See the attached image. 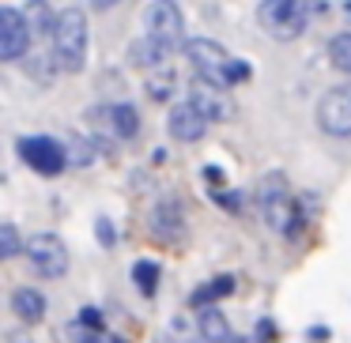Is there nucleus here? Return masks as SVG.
<instances>
[{
    "label": "nucleus",
    "instance_id": "9b49d317",
    "mask_svg": "<svg viewBox=\"0 0 351 343\" xmlns=\"http://www.w3.org/2000/svg\"><path fill=\"white\" fill-rule=\"evenodd\" d=\"M185 57H189V64L197 68L200 79H212L215 72L227 64V49L219 46V42H208V38H193L185 42Z\"/></svg>",
    "mask_w": 351,
    "mask_h": 343
},
{
    "label": "nucleus",
    "instance_id": "cd10ccee",
    "mask_svg": "<svg viewBox=\"0 0 351 343\" xmlns=\"http://www.w3.org/2000/svg\"><path fill=\"white\" fill-rule=\"evenodd\" d=\"M227 343H253V340H227Z\"/></svg>",
    "mask_w": 351,
    "mask_h": 343
},
{
    "label": "nucleus",
    "instance_id": "dca6fc26",
    "mask_svg": "<svg viewBox=\"0 0 351 343\" xmlns=\"http://www.w3.org/2000/svg\"><path fill=\"white\" fill-rule=\"evenodd\" d=\"M200 335H204L208 343H227L230 340L227 317H223L219 309H204V313H200Z\"/></svg>",
    "mask_w": 351,
    "mask_h": 343
},
{
    "label": "nucleus",
    "instance_id": "1a4fd4ad",
    "mask_svg": "<svg viewBox=\"0 0 351 343\" xmlns=\"http://www.w3.org/2000/svg\"><path fill=\"white\" fill-rule=\"evenodd\" d=\"M189 106L197 110L208 125H223V121L234 117V102L223 94V87L208 84V79H200V76L193 79V87H189Z\"/></svg>",
    "mask_w": 351,
    "mask_h": 343
},
{
    "label": "nucleus",
    "instance_id": "7ed1b4c3",
    "mask_svg": "<svg viewBox=\"0 0 351 343\" xmlns=\"http://www.w3.org/2000/svg\"><path fill=\"white\" fill-rule=\"evenodd\" d=\"M261 212H265V223L280 234H295L298 223H302V212H298L295 196L287 192V181L283 177H268L261 185Z\"/></svg>",
    "mask_w": 351,
    "mask_h": 343
},
{
    "label": "nucleus",
    "instance_id": "a211bd4d",
    "mask_svg": "<svg viewBox=\"0 0 351 343\" xmlns=\"http://www.w3.org/2000/svg\"><path fill=\"white\" fill-rule=\"evenodd\" d=\"M328 61H332V68H340L343 76H351V31L336 34V38L328 42Z\"/></svg>",
    "mask_w": 351,
    "mask_h": 343
},
{
    "label": "nucleus",
    "instance_id": "ddd939ff",
    "mask_svg": "<svg viewBox=\"0 0 351 343\" xmlns=\"http://www.w3.org/2000/svg\"><path fill=\"white\" fill-rule=\"evenodd\" d=\"M12 309H16L19 320L38 325V320H46V298L34 287H19V290H12Z\"/></svg>",
    "mask_w": 351,
    "mask_h": 343
},
{
    "label": "nucleus",
    "instance_id": "f8f14e48",
    "mask_svg": "<svg viewBox=\"0 0 351 343\" xmlns=\"http://www.w3.org/2000/svg\"><path fill=\"white\" fill-rule=\"evenodd\" d=\"M167 129H170V136L182 140V144H197V140L208 132V121L189 106V102H178V106L170 110V117H167Z\"/></svg>",
    "mask_w": 351,
    "mask_h": 343
},
{
    "label": "nucleus",
    "instance_id": "393cba45",
    "mask_svg": "<svg viewBox=\"0 0 351 343\" xmlns=\"http://www.w3.org/2000/svg\"><path fill=\"white\" fill-rule=\"evenodd\" d=\"M99 238H102V245H114V227H110V219H99Z\"/></svg>",
    "mask_w": 351,
    "mask_h": 343
},
{
    "label": "nucleus",
    "instance_id": "4468645a",
    "mask_svg": "<svg viewBox=\"0 0 351 343\" xmlns=\"http://www.w3.org/2000/svg\"><path fill=\"white\" fill-rule=\"evenodd\" d=\"M110 129H114V136L121 140H132L140 132V114L136 106H129V102H121V106H110Z\"/></svg>",
    "mask_w": 351,
    "mask_h": 343
},
{
    "label": "nucleus",
    "instance_id": "7c9ffc66",
    "mask_svg": "<svg viewBox=\"0 0 351 343\" xmlns=\"http://www.w3.org/2000/svg\"><path fill=\"white\" fill-rule=\"evenodd\" d=\"M348 12H351V0H348Z\"/></svg>",
    "mask_w": 351,
    "mask_h": 343
},
{
    "label": "nucleus",
    "instance_id": "aec40b11",
    "mask_svg": "<svg viewBox=\"0 0 351 343\" xmlns=\"http://www.w3.org/2000/svg\"><path fill=\"white\" fill-rule=\"evenodd\" d=\"M132 283L140 287V294H152L155 283H159V264H155V260H136V268H132Z\"/></svg>",
    "mask_w": 351,
    "mask_h": 343
},
{
    "label": "nucleus",
    "instance_id": "0eeeda50",
    "mask_svg": "<svg viewBox=\"0 0 351 343\" xmlns=\"http://www.w3.org/2000/svg\"><path fill=\"white\" fill-rule=\"evenodd\" d=\"M317 125L328 136H351V84L332 87L317 102Z\"/></svg>",
    "mask_w": 351,
    "mask_h": 343
},
{
    "label": "nucleus",
    "instance_id": "f3484780",
    "mask_svg": "<svg viewBox=\"0 0 351 343\" xmlns=\"http://www.w3.org/2000/svg\"><path fill=\"white\" fill-rule=\"evenodd\" d=\"M253 76V68L245 61H234V57H227V64H223L219 72H215L208 84H215V87H234V84H245V79Z\"/></svg>",
    "mask_w": 351,
    "mask_h": 343
},
{
    "label": "nucleus",
    "instance_id": "f257e3e1",
    "mask_svg": "<svg viewBox=\"0 0 351 343\" xmlns=\"http://www.w3.org/2000/svg\"><path fill=\"white\" fill-rule=\"evenodd\" d=\"M49 38H53V53H49L53 57V68L76 76V72L84 68V61H87V19H84V8L57 12Z\"/></svg>",
    "mask_w": 351,
    "mask_h": 343
},
{
    "label": "nucleus",
    "instance_id": "f03ea898",
    "mask_svg": "<svg viewBox=\"0 0 351 343\" xmlns=\"http://www.w3.org/2000/svg\"><path fill=\"white\" fill-rule=\"evenodd\" d=\"M313 8H317V0H261L257 8L261 31L280 42H291L310 27Z\"/></svg>",
    "mask_w": 351,
    "mask_h": 343
},
{
    "label": "nucleus",
    "instance_id": "423d86ee",
    "mask_svg": "<svg viewBox=\"0 0 351 343\" xmlns=\"http://www.w3.org/2000/svg\"><path fill=\"white\" fill-rule=\"evenodd\" d=\"M19 159L42 177H57V174H64V166H69L64 144H57L53 136H23L19 140Z\"/></svg>",
    "mask_w": 351,
    "mask_h": 343
},
{
    "label": "nucleus",
    "instance_id": "bb28decb",
    "mask_svg": "<svg viewBox=\"0 0 351 343\" xmlns=\"http://www.w3.org/2000/svg\"><path fill=\"white\" fill-rule=\"evenodd\" d=\"M114 4H121V0H91V8H99V12H110Z\"/></svg>",
    "mask_w": 351,
    "mask_h": 343
},
{
    "label": "nucleus",
    "instance_id": "412c9836",
    "mask_svg": "<svg viewBox=\"0 0 351 343\" xmlns=\"http://www.w3.org/2000/svg\"><path fill=\"white\" fill-rule=\"evenodd\" d=\"M19 253H23V238H19V230L12 223H4L0 227V260H12Z\"/></svg>",
    "mask_w": 351,
    "mask_h": 343
},
{
    "label": "nucleus",
    "instance_id": "2eb2a0df",
    "mask_svg": "<svg viewBox=\"0 0 351 343\" xmlns=\"http://www.w3.org/2000/svg\"><path fill=\"white\" fill-rule=\"evenodd\" d=\"M167 57H170V49H162L155 38H144V42H136V46H132L129 61L136 64V68H152L155 72L162 61H167Z\"/></svg>",
    "mask_w": 351,
    "mask_h": 343
},
{
    "label": "nucleus",
    "instance_id": "20e7f679",
    "mask_svg": "<svg viewBox=\"0 0 351 343\" xmlns=\"http://www.w3.org/2000/svg\"><path fill=\"white\" fill-rule=\"evenodd\" d=\"M144 27H147V38H155L162 49L174 53L182 46V8H178V0H152L144 12Z\"/></svg>",
    "mask_w": 351,
    "mask_h": 343
},
{
    "label": "nucleus",
    "instance_id": "c756f323",
    "mask_svg": "<svg viewBox=\"0 0 351 343\" xmlns=\"http://www.w3.org/2000/svg\"><path fill=\"white\" fill-rule=\"evenodd\" d=\"M16 343H31V340H16Z\"/></svg>",
    "mask_w": 351,
    "mask_h": 343
},
{
    "label": "nucleus",
    "instance_id": "6ab92c4d",
    "mask_svg": "<svg viewBox=\"0 0 351 343\" xmlns=\"http://www.w3.org/2000/svg\"><path fill=\"white\" fill-rule=\"evenodd\" d=\"M230 290H234V279H230V275H219V279L204 283V287L193 294V305H208V302H215V298H227Z\"/></svg>",
    "mask_w": 351,
    "mask_h": 343
},
{
    "label": "nucleus",
    "instance_id": "9d476101",
    "mask_svg": "<svg viewBox=\"0 0 351 343\" xmlns=\"http://www.w3.org/2000/svg\"><path fill=\"white\" fill-rule=\"evenodd\" d=\"M147 227H152V234L159 238V242H178L182 230H185V215H182L178 196H162L159 204L152 207V215H147Z\"/></svg>",
    "mask_w": 351,
    "mask_h": 343
},
{
    "label": "nucleus",
    "instance_id": "b1692460",
    "mask_svg": "<svg viewBox=\"0 0 351 343\" xmlns=\"http://www.w3.org/2000/svg\"><path fill=\"white\" fill-rule=\"evenodd\" d=\"M80 325H84V328H102V313H99V309H91V305H87V309L80 313Z\"/></svg>",
    "mask_w": 351,
    "mask_h": 343
},
{
    "label": "nucleus",
    "instance_id": "4be33fe9",
    "mask_svg": "<svg viewBox=\"0 0 351 343\" xmlns=\"http://www.w3.org/2000/svg\"><path fill=\"white\" fill-rule=\"evenodd\" d=\"M170 91H174V72H155V76L147 79V94H152V99H167Z\"/></svg>",
    "mask_w": 351,
    "mask_h": 343
},
{
    "label": "nucleus",
    "instance_id": "5701e85b",
    "mask_svg": "<svg viewBox=\"0 0 351 343\" xmlns=\"http://www.w3.org/2000/svg\"><path fill=\"white\" fill-rule=\"evenodd\" d=\"M80 343H121V340H114V335L102 332V328H87V332H80Z\"/></svg>",
    "mask_w": 351,
    "mask_h": 343
},
{
    "label": "nucleus",
    "instance_id": "39448f33",
    "mask_svg": "<svg viewBox=\"0 0 351 343\" xmlns=\"http://www.w3.org/2000/svg\"><path fill=\"white\" fill-rule=\"evenodd\" d=\"M23 253L42 279H57V275L69 272V249L61 245L57 234H46V230H42V234H31V242H23Z\"/></svg>",
    "mask_w": 351,
    "mask_h": 343
},
{
    "label": "nucleus",
    "instance_id": "6e6552de",
    "mask_svg": "<svg viewBox=\"0 0 351 343\" xmlns=\"http://www.w3.org/2000/svg\"><path fill=\"white\" fill-rule=\"evenodd\" d=\"M31 49V23L19 8H0V61H23Z\"/></svg>",
    "mask_w": 351,
    "mask_h": 343
},
{
    "label": "nucleus",
    "instance_id": "a878e982",
    "mask_svg": "<svg viewBox=\"0 0 351 343\" xmlns=\"http://www.w3.org/2000/svg\"><path fill=\"white\" fill-rule=\"evenodd\" d=\"M219 204H223V207H230V212H238V207H242V204H238V196H234V192H223V196H219Z\"/></svg>",
    "mask_w": 351,
    "mask_h": 343
},
{
    "label": "nucleus",
    "instance_id": "c85d7f7f",
    "mask_svg": "<svg viewBox=\"0 0 351 343\" xmlns=\"http://www.w3.org/2000/svg\"><path fill=\"white\" fill-rule=\"evenodd\" d=\"M31 4H46V0H31Z\"/></svg>",
    "mask_w": 351,
    "mask_h": 343
}]
</instances>
